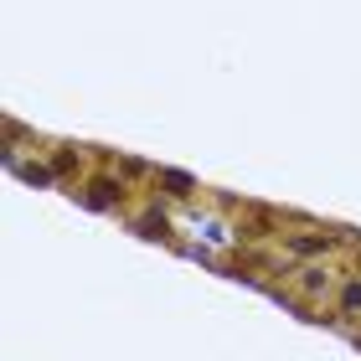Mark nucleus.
<instances>
[{
    "label": "nucleus",
    "instance_id": "39448f33",
    "mask_svg": "<svg viewBox=\"0 0 361 361\" xmlns=\"http://www.w3.org/2000/svg\"><path fill=\"white\" fill-rule=\"evenodd\" d=\"M346 310H361V284H351V289H346Z\"/></svg>",
    "mask_w": 361,
    "mask_h": 361
},
{
    "label": "nucleus",
    "instance_id": "20e7f679",
    "mask_svg": "<svg viewBox=\"0 0 361 361\" xmlns=\"http://www.w3.org/2000/svg\"><path fill=\"white\" fill-rule=\"evenodd\" d=\"M26 180H31V186H47V180H52V176H47L42 166H26Z\"/></svg>",
    "mask_w": 361,
    "mask_h": 361
},
{
    "label": "nucleus",
    "instance_id": "f257e3e1",
    "mask_svg": "<svg viewBox=\"0 0 361 361\" xmlns=\"http://www.w3.org/2000/svg\"><path fill=\"white\" fill-rule=\"evenodd\" d=\"M160 180L171 186V196H191V176H180V171H166Z\"/></svg>",
    "mask_w": 361,
    "mask_h": 361
},
{
    "label": "nucleus",
    "instance_id": "f03ea898",
    "mask_svg": "<svg viewBox=\"0 0 361 361\" xmlns=\"http://www.w3.org/2000/svg\"><path fill=\"white\" fill-rule=\"evenodd\" d=\"M196 233H202L207 243H227V233H222V222H196Z\"/></svg>",
    "mask_w": 361,
    "mask_h": 361
},
{
    "label": "nucleus",
    "instance_id": "7ed1b4c3",
    "mask_svg": "<svg viewBox=\"0 0 361 361\" xmlns=\"http://www.w3.org/2000/svg\"><path fill=\"white\" fill-rule=\"evenodd\" d=\"M88 202H93V207H114V186H93Z\"/></svg>",
    "mask_w": 361,
    "mask_h": 361
}]
</instances>
